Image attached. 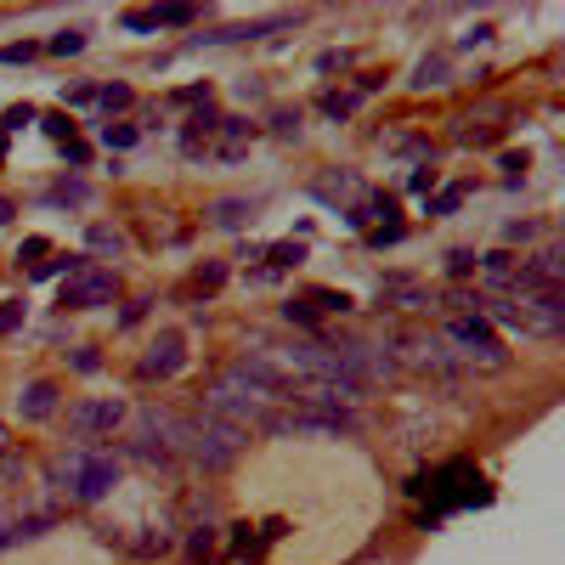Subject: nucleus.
<instances>
[{
	"label": "nucleus",
	"mask_w": 565,
	"mask_h": 565,
	"mask_svg": "<svg viewBox=\"0 0 565 565\" xmlns=\"http://www.w3.org/2000/svg\"><path fill=\"white\" fill-rule=\"evenodd\" d=\"M266 408H272V402H266L260 390H249L244 379H232V374H221V379L204 390V413H215V419H226V424H238V429L266 424V419H272Z\"/></svg>",
	"instance_id": "nucleus-3"
},
{
	"label": "nucleus",
	"mask_w": 565,
	"mask_h": 565,
	"mask_svg": "<svg viewBox=\"0 0 565 565\" xmlns=\"http://www.w3.org/2000/svg\"><path fill=\"white\" fill-rule=\"evenodd\" d=\"M85 249L103 255V260H119V255H125V232H114V226H91V232H85Z\"/></svg>",
	"instance_id": "nucleus-12"
},
{
	"label": "nucleus",
	"mask_w": 565,
	"mask_h": 565,
	"mask_svg": "<svg viewBox=\"0 0 565 565\" xmlns=\"http://www.w3.org/2000/svg\"><path fill=\"white\" fill-rule=\"evenodd\" d=\"M125 419V402H114V396H103V402H74L69 408V424L80 429V436H114V424Z\"/></svg>",
	"instance_id": "nucleus-6"
},
{
	"label": "nucleus",
	"mask_w": 565,
	"mask_h": 565,
	"mask_svg": "<svg viewBox=\"0 0 565 565\" xmlns=\"http://www.w3.org/2000/svg\"><path fill=\"white\" fill-rule=\"evenodd\" d=\"M447 260H452V272H458V278H463V272H470V266H475V255H470V249H458V255H447Z\"/></svg>",
	"instance_id": "nucleus-28"
},
{
	"label": "nucleus",
	"mask_w": 565,
	"mask_h": 565,
	"mask_svg": "<svg viewBox=\"0 0 565 565\" xmlns=\"http://www.w3.org/2000/svg\"><path fill=\"white\" fill-rule=\"evenodd\" d=\"M0 458H7V429H0Z\"/></svg>",
	"instance_id": "nucleus-30"
},
{
	"label": "nucleus",
	"mask_w": 565,
	"mask_h": 565,
	"mask_svg": "<svg viewBox=\"0 0 565 565\" xmlns=\"http://www.w3.org/2000/svg\"><path fill=\"white\" fill-rule=\"evenodd\" d=\"M515 272H520V260H515V255H504V249L481 260V278H486L492 289H515Z\"/></svg>",
	"instance_id": "nucleus-11"
},
{
	"label": "nucleus",
	"mask_w": 565,
	"mask_h": 565,
	"mask_svg": "<svg viewBox=\"0 0 565 565\" xmlns=\"http://www.w3.org/2000/svg\"><path fill=\"white\" fill-rule=\"evenodd\" d=\"M114 272H74L62 283V306L69 311H96V306H114Z\"/></svg>",
	"instance_id": "nucleus-5"
},
{
	"label": "nucleus",
	"mask_w": 565,
	"mask_h": 565,
	"mask_svg": "<svg viewBox=\"0 0 565 565\" xmlns=\"http://www.w3.org/2000/svg\"><path fill=\"white\" fill-rule=\"evenodd\" d=\"M17 322H23V306H0V334H12Z\"/></svg>",
	"instance_id": "nucleus-23"
},
{
	"label": "nucleus",
	"mask_w": 565,
	"mask_h": 565,
	"mask_svg": "<svg viewBox=\"0 0 565 565\" xmlns=\"http://www.w3.org/2000/svg\"><path fill=\"white\" fill-rule=\"evenodd\" d=\"M91 96H96L91 85H62V103H91Z\"/></svg>",
	"instance_id": "nucleus-24"
},
{
	"label": "nucleus",
	"mask_w": 565,
	"mask_h": 565,
	"mask_svg": "<svg viewBox=\"0 0 565 565\" xmlns=\"http://www.w3.org/2000/svg\"><path fill=\"white\" fill-rule=\"evenodd\" d=\"M226 278V266H204V272H198V289H215Z\"/></svg>",
	"instance_id": "nucleus-27"
},
{
	"label": "nucleus",
	"mask_w": 565,
	"mask_h": 565,
	"mask_svg": "<svg viewBox=\"0 0 565 565\" xmlns=\"http://www.w3.org/2000/svg\"><path fill=\"white\" fill-rule=\"evenodd\" d=\"M244 442H249V429L226 424L215 413H198V419H187V447L181 452H192L204 470H226V463L244 452Z\"/></svg>",
	"instance_id": "nucleus-1"
},
{
	"label": "nucleus",
	"mask_w": 565,
	"mask_h": 565,
	"mask_svg": "<svg viewBox=\"0 0 565 565\" xmlns=\"http://www.w3.org/2000/svg\"><path fill=\"white\" fill-rule=\"evenodd\" d=\"M244 215H255L249 198H215V204H210V221H215V226H238Z\"/></svg>",
	"instance_id": "nucleus-15"
},
{
	"label": "nucleus",
	"mask_w": 565,
	"mask_h": 565,
	"mask_svg": "<svg viewBox=\"0 0 565 565\" xmlns=\"http://www.w3.org/2000/svg\"><path fill=\"white\" fill-rule=\"evenodd\" d=\"M17 413H23L28 424H40V419H51V413H57V385H46V379H35V385H23V396H17Z\"/></svg>",
	"instance_id": "nucleus-10"
},
{
	"label": "nucleus",
	"mask_w": 565,
	"mask_h": 565,
	"mask_svg": "<svg viewBox=\"0 0 565 565\" xmlns=\"http://www.w3.org/2000/svg\"><path fill=\"white\" fill-rule=\"evenodd\" d=\"M46 204H57V210H62V204L85 210V204H91V187H85V181H57V187L46 192Z\"/></svg>",
	"instance_id": "nucleus-13"
},
{
	"label": "nucleus",
	"mask_w": 565,
	"mask_h": 565,
	"mask_svg": "<svg viewBox=\"0 0 565 565\" xmlns=\"http://www.w3.org/2000/svg\"><path fill=\"white\" fill-rule=\"evenodd\" d=\"M12 221V204H7V198H0V226H7Z\"/></svg>",
	"instance_id": "nucleus-29"
},
{
	"label": "nucleus",
	"mask_w": 565,
	"mask_h": 565,
	"mask_svg": "<svg viewBox=\"0 0 565 565\" xmlns=\"http://www.w3.org/2000/svg\"><path fill=\"white\" fill-rule=\"evenodd\" d=\"M96 103H103L108 114H114V108H130V85H103V91H96Z\"/></svg>",
	"instance_id": "nucleus-18"
},
{
	"label": "nucleus",
	"mask_w": 565,
	"mask_h": 565,
	"mask_svg": "<svg viewBox=\"0 0 565 565\" xmlns=\"http://www.w3.org/2000/svg\"><path fill=\"white\" fill-rule=\"evenodd\" d=\"M103 142H108V148H130V142H137V130H130V125H108Z\"/></svg>",
	"instance_id": "nucleus-19"
},
{
	"label": "nucleus",
	"mask_w": 565,
	"mask_h": 565,
	"mask_svg": "<svg viewBox=\"0 0 565 565\" xmlns=\"http://www.w3.org/2000/svg\"><path fill=\"white\" fill-rule=\"evenodd\" d=\"M413 85H419V91H429V85H447V57H442V51L419 57V69H413Z\"/></svg>",
	"instance_id": "nucleus-14"
},
{
	"label": "nucleus",
	"mask_w": 565,
	"mask_h": 565,
	"mask_svg": "<svg viewBox=\"0 0 565 565\" xmlns=\"http://www.w3.org/2000/svg\"><path fill=\"white\" fill-rule=\"evenodd\" d=\"M51 51L57 57H74V51H85V35H80V28H62V35L51 40Z\"/></svg>",
	"instance_id": "nucleus-17"
},
{
	"label": "nucleus",
	"mask_w": 565,
	"mask_h": 565,
	"mask_svg": "<svg viewBox=\"0 0 565 565\" xmlns=\"http://www.w3.org/2000/svg\"><path fill=\"white\" fill-rule=\"evenodd\" d=\"M148 17H153V28H170V23H192V7H158Z\"/></svg>",
	"instance_id": "nucleus-16"
},
{
	"label": "nucleus",
	"mask_w": 565,
	"mask_h": 565,
	"mask_svg": "<svg viewBox=\"0 0 565 565\" xmlns=\"http://www.w3.org/2000/svg\"><path fill=\"white\" fill-rule=\"evenodd\" d=\"M458 204H463V187H447V192H442L429 210H436V215H447V210H458Z\"/></svg>",
	"instance_id": "nucleus-21"
},
{
	"label": "nucleus",
	"mask_w": 565,
	"mask_h": 565,
	"mask_svg": "<svg viewBox=\"0 0 565 565\" xmlns=\"http://www.w3.org/2000/svg\"><path fill=\"white\" fill-rule=\"evenodd\" d=\"M114 481H119V458L114 452H91V447L62 452V486H69V497H80V504L108 497Z\"/></svg>",
	"instance_id": "nucleus-2"
},
{
	"label": "nucleus",
	"mask_w": 565,
	"mask_h": 565,
	"mask_svg": "<svg viewBox=\"0 0 565 565\" xmlns=\"http://www.w3.org/2000/svg\"><path fill=\"white\" fill-rule=\"evenodd\" d=\"M520 328H531V334H560L565 328V301L560 294H526L520 301Z\"/></svg>",
	"instance_id": "nucleus-7"
},
{
	"label": "nucleus",
	"mask_w": 565,
	"mask_h": 565,
	"mask_svg": "<svg viewBox=\"0 0 565 565\" xmlns=\"http://www.w3.org/2000/svg\"><path fill=\"white\" fill-rule=\"evenodd\" d=\"M447 345H458L463 356L486 362V368H497V362H504V345H497V334H492L481 317H458V322H447Z\"/></svg>",
	"instance_id": "nucleus-4"
},
{
	"label": "nucleus",
	"mask_w": 565,
	"mask_h": 565,
	"mask_svg": "<svg viewBox=\"0 0 565 565\" xmlns=\"http://www.w3.org/2000/svg\"><path fill=\"white\" fill-rule=\"evenodd\" d=\"M301 255H306L301 244H278V249H272V266H294V260H301Z\"/></svg>",
	"instance_id": "nucleus-22"
},
{
	"label": "nucleus",
	"mask_w": 565,
	"mask_h": 565,
	"mask_svg": "<svg viewBox=\"0 0 565 565\" xmlns=\"http://www.w3.org/2000/svg\"><path fill=\"white\" fill-rule=\"evenodd\" d=\"M181 362H187L181 334H158L153 351H148V362H142V374H148V379H170V374H181Z\"/></svg>",
	"instance_id": "nucleus-8"
},
{
	"label": "nucleus",
	"mask_w": 565,
	"mask_h": 565,
	"mask_svg": "<svg viewBox=\"0 0 565 565\" xmlns=\"http://www.w3.org/2000/svg\"><path fill=\"white\" fill-rule=\"evenodd\" d=\"M408 362L413 368H424V374H452V356H447V340H408Z\"/></svg>",
	"instance_id": "nucleus-9"
},
{
	"label": "nucleus",
	"mask_w": 565,
	"mask_h": 565,
	"mask_svg": "<svg viewBox=\"0 0 565 565\" xmlns=\"http://www.w3.org/2000/svg\"><path fill=\"white\" fill-rule=\"evenodd\" d=\"M272 130H278V137H301V108H294V114H278Z\"/></svg>",
	"instance_id": "nucleus-20"
},
{
	"label": "nucleus",
	"mask_w": 565,
	"mask_h": 565,
	"mask_svg": "<svg viewBox=\"0 0 565 565\" xmlns=\"http://www.w3.org/2000/svg\"><path fill=\"white\" fill-rule=\"evenodd\" d=\"M283 317H289V322H311V317H317V311H311V306H306V301H301V306H294V301H289V306H283Z\"/></svg>",
	"instance_id": "nucleus-26"
},
{
	"label": "nucleus",
	"mask_w": 565,
	"mask_h": 565,
	"mask_svg": "<svg viewBox=\"0 0 565 565\" xmlns=\"http://www.w3.org/2000/svg\"><path fill=\"white\" fill-rule=\"evenodd\" d=\"M210 549H215V531H210V526H204V531H198V538H192V554H198V560H204V554H210Z\"/></svg>",
	"instance_id": "nucleus-25"
}]
</instances>
